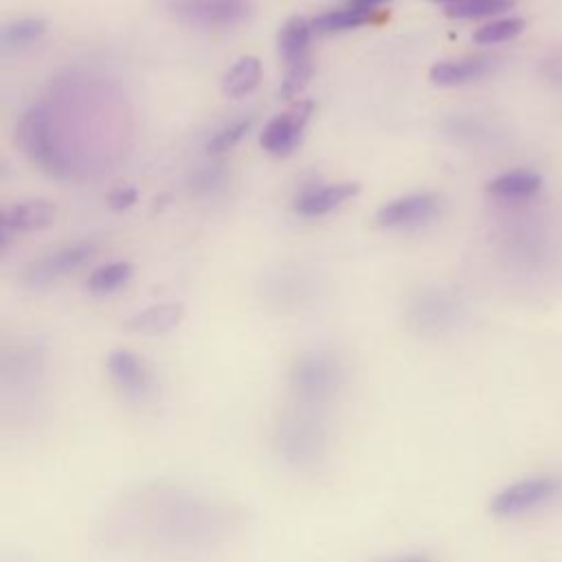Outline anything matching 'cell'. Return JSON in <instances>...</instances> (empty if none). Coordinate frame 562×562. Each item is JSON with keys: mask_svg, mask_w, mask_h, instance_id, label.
Segmentation results:
<instances>
[{"mask_svg": "<svg viewBox=\"0 0 562 562\" xmlns=\"http://www.w3.org/2000/svg\"><path fill=\"white\" fill-rule=\"evenodd\" d=\"M237 529V512L224 501L167 481L145 483L119 496L101 527L110 547L167 562L209 558Z\"/></svg>", "mask_w": 562, "mask_h": 562, "instance_id": "6da1fadb", "label": "cell"}, {"mask_svg": "<svg viewBox=\"0 0 562 562\" xmlns=\"http://www.w3.org/2000/svg\"><path fill=\"white\" fill-rule=\"evenodd\" d=\"M272 446L285 468L294 472L316 470L329 450V426L323 411L303 406L285 411L274 424Z\"/></svg>", "mask_w": 562, "mask_h": 562, "instance_id": "7a4b0ae2", "label": "cell"}, {"mask_svg": "<svg viewBox=\"0 0 562 562\" xmlns=\"http://www.w3.org/2000/svg\"><path fill=\"white\" fill-rule=\"evenodd\" d=\"M345 382V367L340 358L327 349H312L301 353L288 373V386L294 406L323 411L340 391Z\"/></svg>", "mask_w": 562, "mask_h": 562, "instance_id": "3957f363", "label": "cell"}, {"mask_svg": "<svg viewBox=\"0 0 562 562\" xmlns=\"http://www.w3.org/2000/svg\"><path fill=\"white\" fill-rule=\"evenodd\" d=\"M562 498V474L558 472H538L520 476L490 498V514L501 520H514L529 514H536L549 505H555Z\"/></svg>", "mask_w": 562, "mask_h": 562, "instance_id": "277c9868", "label": "cell"}, {"mask_svg": "<svg viewBox=\"0 0 562 562\" xmlns=\"http://www.w3.org/2000/svg\"><path fill=\"white\" fill-rule=\"evenodd\" d=\"M18 143L33 165L55 178H68V165L61 156L59 143L53 130L50 110L44 103L31 105L18 123Z\"/></svg>", "mask_w": 562, "mask_h": 562, "instance_id": "5b68a950", "label": "cell"}, {"mask_svg": "<svg viewBox=\"0 0 562 562\" xmlns=\"http://www.w3.org/2000/svg\"><path fill=\"white\" fill-rule=\"evenodd\" d=\"M312 114L314 101L301 99L292 103L288 110H283L263 125L259 134V145L272 156H290L301 145Z\"/></svg>", "mask_w": 562, "mask_h": 562, "instance_id": "8992f818", "label": "cell"}, {"mask_svg": "<svg viewBox=\"0 0 562 562\" xmlns=\"http://www.w3.org/2000/svg\"><path fill=\"white\" fill-rule=\"evenodd\" d=\"M108 375L114 389L130 402L143 404L154 395V375L145 360L130 349H112L105 358Z\"/></svg>", "mask_w": 562, "mask_h": 562, "instance_id": "52a82bcc", "label": "cell"}, {"mask_svg": "<svg viewBox=\"0 0 562 562\" xmlns=\"http://www.w3.org/2000/svg\"><path fill=\"white\" fill-rule=\"evenodd\" d=\"M441 213V198L430 191L400 195L380 206L375 220L382 228H415L432 222Z\"/></svg>", "mask_w": 562, "mask_h": 562, "instance_id": "ba28073f", "label": "cell"}, {"mask_svg": "<svg viewBox=\"0 0 562 562\" xmlns=\"http://www.w3.org/2000/svg\"><path fill=\"white\" fill-rule=\"evenodd\" d=\"M94 252V244L92 241H72L66 244L44 257H40L37 261H33L26 270H24V281L31 288H44L55 283L57 279L66 277L68 272L81 268Z\"/></svg>", "mask_w": 562, "mask_h": 562, "instance_id": "9c48e42d", "label": "cell"}, {"mask_svg": "<svg viewBox=\"0 0 562 562\" xmlns=\"http://www.w3.org/2000/svg\"><path fill=\"white\" fill-rule=\"evenodd\" d=\"M173 11L191 24L233 26L250 15L248 0H178Z\"/></svg>", "mask_w": 562, "mask_h": 562, "instance_id": "30bf717a", "label": "cell"}, {"mask_svg": "<svg viewBox=\"0 0 562 562\" xmlns=\"http://www.w3.org/2000/svg\"><path fill=\"white\" fill-rule=\"evenodd\" d=\"M42 360L29 351H20L13 358H4L2 367V397L4 404L31 402L40 386Z\"/></svg>", "mask_w": 562, "mask_h": 562, "instance_id": "8fae6325", "label": "cell"}, {"mask_svg": "<svg viewBox=\"0 0 562 562\" xmlns=\"http://www.w3.org/2000/svg\"><path fill=\"white\" fill-rule=\"evenodd\" d=\"M459 303L452 301L446 294H426L419 296L411 310L408 318L411 325L424 334H441L446 329H452L459 321Z\"/></svg>", "mask_w": 562, "mask_h": 562, "instance_id": "7c38bea8", "label": "cell"}, {"mask_svg": "<svg viewBox=\"0 0 562 562\" xmlns=\"http://www.w3.org/2000/svg\"><path fill=\"white\" fill-rule=\"evenodd\" d=\"M55 222V206L48 200L15 202L2 211V248H7L13 233H29L46 228Z\"/></svg>", "mask_w": 562, "mask_h": 562, "instance_id": "4fadbf2b", "label": "cell"}, {"mask_svg": "<svg viewBox=\"0 0 562 562\" xmlns=\"http://www.w3.org/2000/svg\"><path fill=\"white\" fill-rule=\"evenodd\" d=\"M360 193V184L345 180V182H334V184H323V187H310L294 200V211L305 215V217H318L325 215L347 200L356 198Z\"/></svg>", "mask_w": 562, "mask_h": 562, "instance_id": "5bb4252c", "label": "cell"}, {"mask_svg": "<svg viewBox=\"0 0 562 562\" xmlns=\"http://www.w3.org/2000/svg\"><path fill=\"white\" fill-rule=\"evenodd\" d=\"M494 70L492 57H463V59H443L430 66L428 79L435 86H463L476 81Z\"/></svg>", "mask_w": 562, "mask_h": 562, "instance_id": "9a60e30c", "label": "cell"}, {"mask_svg": "<svg viewBox=\"0 0 562 562\" xmlns=\"http://www.w3.org/2000/svg\"><path fill=\"white\" fill-rule=\"evenodd\" d=\"M182 321V305L178 303H160V305H149L136 314H132L125 321V329L145 334V336H158L176 329Z\"/></svg>", "mask_w": 562, "mask_h": 562, "instance_id": "2e32d148", "label": "cell"}, {"mask_svg": "<svg viewBox=\"0 0 562 562\" xmlns=\"http://www.w3.org/2000/svg\"><path fill=\"white\" fill-rule=\"evenodd\" d=\"M312 33H314L312 20H307L303 15H292L281 24V29L277 33V48H279L283 64H292V61L312 57L310 55Z\"/></svg>", "mask_w": 562, "mask_h": 562, "instance_id": "e0dca14e", "label": "cell"}, {"mask_svg": "<svg viewBox=\"0 0 562 562\" xmlns=\"http://www.w3.org/2000/svg\"><path fill=\"white\" fill-rule=\"evenodd\" d=\"M542 189V176L531 169H514L492 178L485 184V191L503 200H525L536 195Z\"/></svg>", "mask_w": 562, "mask_h": 562, "instance_id": "ac0fdd59", "label": "cell"}, {"mask_svg": "<svg viewBox=\"0 0 562 562\" xmlns=\"http://www.w3.org/2000/svg\"><path fill=\"white\" fill-rule=\"evenodd\" d=\"M261 81V61L255 55L239 57L222 77V92L231 99H239L252 92Z\"/></svg>", "mask_w": 562, "mask_h": 562, "instance_id": "d6986e66", "label": "cell"}, {"mask_svg": "<svg viewBox=\"0 0 562 562\" xmlns=\"http://www.w3.org/2000/svg\"><path fill=\"white\" fill-rule=\"evenodd\" d=\"M134 274V266L130 261H110L94 268L86 279V290L97 296L112 294L127 285Z\"/></svg>", "mask_w": 562, "mask_h": 562, "instance_id": "ffe728a7", "label": "cell"}, {"mask_svg": "<svg viewBox=\"0 0 562 562\" xmlns=\"http://www.w3.org/2000/svg\"><path fill=\"white\" fill-rule=\"evenodd\" d=\"M373 18V11H364V9H356L349 4H342L338 9L325 11L321 15H316L312 20V26L316 33H342V31H351L358 29L362 24H367Z\"/></svg>", "mask_w": 562, "mask_h": 562, "instance_id": "44dd1931", "label": "cell"}, {"mask_svg": "<svg viewBox=\"0 0 562 562\" xmlns=\"http://www.w3.org/2000/svg\"><path fill=\"white\" fill-rule=\"evenodd\" d=\"M48 24L42 18H22V20H13L9 24L2 26L0 33V42L4 50H15V48H24L35 44L37 40L44 37Z\"/></svg>", "mask_w": 562, "mask_h": 562, "instance_id": "7402d4cb", "label": "cell"}, {"mask_svg": "<svg viewBox=\"0 0 562 562\" xmlns=\"http://www.w3.org/2000/svg\"><path fill=\"white\" fill-rule=\"evenodd\" d=\"M516 0H463L457 4L446 7L448 18L457 20H474V18H487L496 13H505L514 9Z\"/></svg>", "mask_w": 562, "mask_h": 562, "instance_id": "603a6c76", "label": "cell"}, {"mask_svg": "<svg viewBox=\"0 0 562 562\" xmlns=\"http://www.w3.org/2000/svg\"><path fill=\"white\" fill-rule=\"evenodd\" d=\"M312 77H314V61H312V57L285 64L283 79H281V86H279V97L281 99L299 97L307 88Z\"/></svg>", "mask_w": 562, "mask_h": 562, "instance_id": "cb8c5ba5", "label": "cell"}, {"mask_svg": "<svg viewBox=\"0 0 562 562\" xmlns=\"http://www.w3.org/2000/svg\"><path fill=\"white\" fill-rule=\"evenodd\" d=\"M525 26H527V22L522 18H501V20L479 26L474 31L472 40L476 44H498V42L514 40L516 35H520L525 31Z\"/></svg>", "mask_w": 562, "mask_h": 562, "instance_id": "d4e9b609", "label": "cell"}, {"mask_svg": "<svg viewBox=\"0 0 562 562\" xmlns=\"http://www.w3.org/2000/svg\"><path fill=\"white\" fill-rule=\"evenodd\" d=\"M252 125V119H239V121H233L224 127H220L206 143V149L209 154H224L228 149H233L250 130Z\"/></svg>", "mask_w": 562, "mask_h": 562, "instance_id": "484cf974", "label": "cell"}, {"mask_svg": "<svg viewBox=\"0 0 562 562\" xmlns=\"http://www.w3.org/2000/svg\"><path fill=\"white\" fill-rule=\"evenodd\" d=\"M136 200H138V191H136V187H130V184L116 187V189L110 191V195H108V204H110L114 211H125V209L134 206Z\"/></svg>", "mask_w": 562, "mask_h": 562, "instance_id": "4316f807", "label": "cell"}, {"mask_svg": "<svg viewBox=\"0 0 562 562\" xmlns=\"http://www.w3.org/2000/svg\"><path fill=\"white\" fill-rule=\"evenodd\" d=\"M369 562H435L430 555L424 553H406V555H391V558H378Z\"/></svg>", "mask_w": 562, "mask_h": 562, "instance_id": "83f0119b", "label": "cell"}, {"mask_svg": "<svg viewBox=\"0 0 562 562\" xmlns=\"http://www.w3.org/2000/svg\"><path fill=\"white\" fill-rule=\"evenodd\" d=\"M386 2H391V0H347L345 4L356 7V9H364V11H375L378 7L386 4Z\"/></svg>", "mask_w": 562, "mask_h": 562, "instance_id": "f1b7e54d", "label": "cell"}, {"mask_svg": "<svg viewBox=\"0 0 562 562\" xmlns=\"http://www.w3.org/2000/svg\"><path fill=\"white\" fill-rule=\"evenodd\" d=\"M432 2H439V4H457V2H463V0H432Z\"/></svg>", "mask_w": 562, "mask_h": 562, "instance_id": "f546056e", "label": "cell"}]
</instances>
